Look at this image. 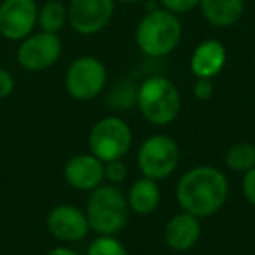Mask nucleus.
<instances>
[{"label":"nucleus","instance_id":"obj_1","mask_svg":"<svg viewBox=\"0 0 255 255\" xmlns=\"http://www.w3.org/2000/svg\"><path fill=\"white\" fill-rule=\"evenodd\" d=\"M229 182L226 175L213 166H194L182 175L177 185V201L184 212L206 219L226 205Z\"/></svg>","mask_w":255,"mask_h":255},{"label":"nucleus","instance_id":"obj_2","mask_svg":"<svg viewBox=\"0 0 255 255\" xmlns=\"http://www.w3.org/2000/svg\"><path fill=\"white\" fill-rule=\"evenodd\" d=\"M129 205L124 192L117 185L102 184L89 192L86 217L89 229L96 234L117 236L126 227L129 217Z\"/></svg>","mask_w":255,"mask_h":255},{"label":"nucleus","instance_id":"obj_3","mask_svg":"<svg viewBox=\"0 0 255 255\" xmlns=\"http://www.w3.org/2000/svg\"><path fill=\"white\" fill-rule=\"evenodd\" d=\"M182 39V23L177 14L166 9H152L142 19L135 32L138 49L150 58L171 54Z\"/></svg>","mask_w":255,"mask_h":255},{"label":"nucleus","instance_id":"obj_4","mask_svg":"<svg viewBox=\"0 0 255 255\" xmlns=\"http://www.w3.org/2000/svg\"><path fill=\"white\" fill-rule=\"evenodd\" d=\"M136 105L145 121L154 126H166L180 114V91L170 79L154 75L136 89Z\"/></svg>","mask_w":255,"mask_h":255},{"label":"nucleus","instance_id":"obj_5","mask_svg":"<svg viewBox=\"0 0 255 255\" xmlns=\"http://www.w3.org/2000/svg\"><path fill=\"white\" fill-rule=\"evenodd\" d=\"M133 142L129 124L121 117H103L91 128L88 136L89 150L103 163L123 159Z\"/></svg>","mask_w":255,"mask_h":255},{"label":"nucleus","instance_id":"obj_6","mask_svg":"<svg viewBox=\"0 0 255 255\" xmlns=\"http://www.w3.org/2000/svg\"><path fill=\"white\" fill-rule=\"evenodd\" d=\"M180 163V147L168 135H152L140 145L136 164L143 177L152 180L168 178Z\"/></svg>","mask_w":255,"mask_h":255},{"label":"nucleus","instance_id":"obj_7","mask_svg":"<svg viewBox=\"0 0 255 255\" xmlns=\"http://www.w3.org/2000/svg\"><path fill=\"white\" fill-rule=\"evenodd\" d=\"M107 84V68L95 56H81L72 61L65 74V89L74 100L88 102L103 91Z\"/></svg>","mask_w":255,"mask_h":255},{"label":"nucleus","instance_id":"obj_8","mask_svg":"<svg viewBox=\"0 0 255 255\" xmlns=\"http://www.w3.org/2000/svg\"><path fill=\"white\" fill-rule=\"evenodd\" d=\"M61 40L56 33H30L18 47V63L28 72H42L51 68L61 56Z\"/></svg>","mask_w":255,"mask_h":255},{"label":"nucleus","instance_id":"obj_9","mask_svg":"<svg viewBox=\"0 0 255 255\" xmlns=\"http://www.w3.org/2000/svg\"><path fill=\"white\" fill-rule=\"evenodd\" d=\"M68 25L81 35L102 32L116 11V0H70L67 7Z\"/></svg>","mask_w":255,"mask_h":255},{"label":"nucleus","instance_id":"obj_10","mask_svg":"<svg viewBox=\"0 0 255 255\" xmlns=\"http://www.w3.org/2000/svg\"><path fill=\"white\" fill-rule=\"evenodd\" d=\"M35 0H2L0 4V35L7 40H23L37 25Z\"/></svg>","mask_w":255,"mask_h":255},{"label":"nucleus","instance_id":"obj_11","mask_svg":"<svg viewBox=\"0 0 255 255\" xmlns=\"http://www.w3.org/2000/svg\"><path fill=\"white\" fill-rule=\"evenodd\" d=\"M47 229L63 243H75L88 236L89 222L86 212L74 205H58L47 213Z\"/></svg>","mask_w":255,"mask_h":255},{"label":"nucleus","instance_id":"obj_12","mask_svg":"<svg viewBox=\"0 0 255 255\" xmlns=\"http://www.w3.org/2000/svg\"><path fill=\"white\" fill-rule=\"evenodd\" d=\"M65 182L75 191L91 192L105 180V163L95 154H75L65 163Z\"/></svg>","mask_w":255,"mask_h":255},{"label":"nucleus","instance_id":"obj_13","mask_svg":"<svg viewBox=\"0 0 255 255\" xmlns=\"http://www.w3.org/2000/svg\"><path fill=\"white\" fill-rule=\"evenodd\" d=\"M201 219L184 212L175 213L164 227V241L175 252L191 250L201 238Z\"/></svg>","mask_w":255,"mask_h":255},{"label":"nucleus","instance_id":"obj_14","mask_svg":"<svg viewBox=\"0 0 255 255\" xmlns=\"http://www.w3.org/2000/svg\"><path fill=\"white\" fill-rule=\"evenodd\" d=\"M227 61V51L220 40L208 39L196 46L191 56V72L198 77L213 79L222 72Z\"/></svg>","mask_w":255,"mask_h":255},{"label":"nucleus","instance_id":"obj_15","mask_svg":"<svg viewBox=\"0 0 255 255\" xmlns=\"http://www.w3.org/2000/svg\"><path fill=\"white\" fill-rule=\"evenodd\" d=\"M199 9L203 18L217 28L236 25L243 16L245 0H201Z\"/></svg>","mask_w":255,"mask_h":255},{"label":"nucleus","instance_id":"obj_16","mask_svg":"<svg viewBox=\"0 0 255 255\" xmlns=\"http://www.w3.org/2000/svg\"><path fill=\"white\" fill-rule=\"evenodd\" d=\"M126 198L131 212L138 215H150L152 212H156L161 203V191L157 180L142 175L138 180L133 182Z\"/></svg>","mask_w":255,"mask_h":255},{"label":"nucleus","instance_id":"obj_17","mask_svg":"<svg viewBox=\"0 0 255 255\" xmlns=\"http://www.w3.org/2000/svg\"><path fill=\"white\" fill-rule=\"evenodd\" d=\"M68 23V11L60 0H47L39 7L37 12V25L42 32L60 33L63 26Z\"/></svg>","mask_w":255,"mask_h":255},{"label":"nucleus","instance_id":"obj_18","mask_svg":"<svg viewBox=\"0 0 255 255\" xmlns=\"http://www.w3.org/2000/svg\"><path fill=\"white\" fill-rule=\"evenodd\" d=\"M224 163L234 173H247L255 166V145L250 142H236L226 150Z\"/></svg>","mask_w":255,"mask_h":255},{"label":"nucleus","instance_id":"obj_19","mask_svg":"<svg viewBox=\"0 0 255 255\" xmlns=\"http://www.w3.org/2000/svg\"><path fill=\"white\" fill-rule=\"evenodd\" d=\"M88 255H129L123 243L116 236H105L98 234L89 243Z\"/></svg>","mask_w":255,"mask_h":255},{"label":"nucleus","instance_id":"obj_20","mask_svg":"<svg viewBox=\"0 0 255 255\" xmlns=\"http://www.w3.org/2000/svg\"><path fill=\"white\" fill-rule=\"evenodd\" d=\"M128 177V166L123 159L109 161L105 163V180L112 185H119L126 180Z\"/></svg>","mask_w":255,"mask_h":255},{"label":"nucleus","instance_id":"obj_21","mask_svg":"<svg viewBox=\"0 0 255 255\" xmlns=\"http://www.w3.org/2000/svg\"><path fill=\"white\" fill-rule=\"evenodd\" d=\"M201 0H161L163 9L173 12V14H187V12L194 11L196 7H199Z\"/></svg>","mask_w":255,"mask_h":255},{"label":"nucleus","instance_id":"obj_22","mask_svg":"<svg viewBox=\"0 0 255 255\" xmlns=\"http://www.w3.org/2000/svg\"><path fill=\"white\" fill-rule=\"evenodd\" d=\"M213 79H205V77H198L194 82V88H192V95L196 100L199 102H206L213 96Z\"/></svg>","mask_w":255,"mask_h":255},{"label":"nucleus","instance_id":"obj_23","mask_svg":"<svg viewBox=\"0 0 255 255\" xmlns=\"http://www.w3.org/2000/svg\"><path fill=\"white\" fill-rule=\"evenodd\" d=\"M12 91H14V77L7 68L0 67V102L11 96Z\"/></svg>","mask_w":255,"mask_h":255},{"label":"nucleus","instance_id":"obj_24","mask_svg":"<svg viewBox=\"0 0 255 255\" xmlns=\"http://www.w3.org/2000/svg\"><path fill=\"white\" fill-rule=\"evenodd\" d=\"M243 194L247 201L255 206V166L243 173Z\"/></svg>","mask_w":255,"mask_h":255},{"label":"nucleus","instance_id":"obj_25","mask_svg":"<svg viewBox=\"0 0 255 255\" xmlns=\"http://www.w3.org/2000/svg\"><path fill=\"white\" fill-rule=\"evenodd\" d=\"M46 255H79V254L68 247H56V248H53V250L47 252Z\"/></svg>","mask_w":255,"mask_h":255},{"label":"nucleus","instance_id":"obj_26","mask_svg":"<svg viewBox=\"0 0 255 255\" xmlns=\"http://www.w3.org/2000/svg\"><path fill=\"white\" fill-rule=\"evenodd\" d=\"M116 2H123V4H138V2H143V0H116Z\"/></svg>","mask_w":255,"mask_h":255}]
</instances>
